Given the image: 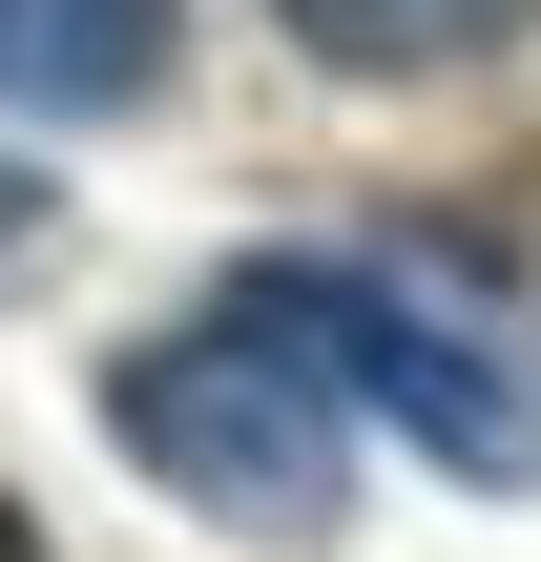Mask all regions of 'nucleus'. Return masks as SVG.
Returning a JSON list of instances; mask_svg holds the SVG:
<instances>
[{
	"instance_id": "1",
	"label": "nucleus",
	"mask_w": 541,
	"mask_h": 562,
	"mask_svg": "<svg viewBox=\"0 0 541 562\" xmlns=\"http://www.w3.org/2000/svg\"><path fill=\"white\" fill-rule=\"evenodd\" d=\"M104 438H125L188 521H229V542H334V521H354V375L313 355V313H292L271 250H250L208 313H167V334L104 355Z\"/></svg>"
},
{
	"instance_id": "2",
	"label": "nucleus",
	"mask_w": 541,
	"mask_h": 562,
	"mask_svg": "<svg viewBox=\"0 0 541 562\" xmlns=\"http://www.w3.org/2000/svg\"><path fill=\"white\" fill-rule=\"evenodd\" d=\"M292 271V313H313V355L354 375V417H396L438 480H480V501H521L541 480V292L521 271H480V250H438V229H354V250H271Z\"/></svg>"
},
{
	"instance_id": "3",
	"label": "nucleus",
	"mask_w": 541,
	"mask_h": 562,
	"mask_svg": "<svg viewBox=\"0 0 541 562\" xmlns=\"http://www.w3.org/2000/svg\"><path fill=\"white\" fill-rule=\"evenodd\" d=\"M167 42H188V0H0V104L125 125V104L167 83Z\"/></svg>"
},
{
	"instance_id": "4",
	"label": "nucleus",
	"mask_w": 541,
	"mask_h": 562,
	"mask_svg": "<svg viewBox=\"0 0 541 562\" xmlns=\"http://www.w3.org/2000/svg\"><path fill=\"white\" fill-rule=\"evenodd\" d=\"M271 21H292L334 83H438V63H500L541 0H271Z\"/></svg>"
},
{
	"instance_id": "5",
	"label": "nucleus",
	"mask_w": 541,
	"mask_h": 562,
	"mask_svg": "<svg viewBox=\"0 0 541 562\" xmlns=\"http://www.w3.org/2000/svg\"><path fill=\"white\" fill-rule=\"evenodd\" d=\"M21 229H42V167H0V250H21Z\"/></svg>"
},
{
	"instance_id": "6",
	"label": "nucleus",
	"mask_w": 541,
	"mask_h": 562,
	"mask_svg": "<svg viewBox=\"0 0 541 562\" xmlns=\"http://www.w3.org/2000/svg\"><path fill=\"white\" fill-rule=\"evenodd\" d=\"M0 562H42V521H21V501H0Z\"/></svg>"
}]
</instances>
